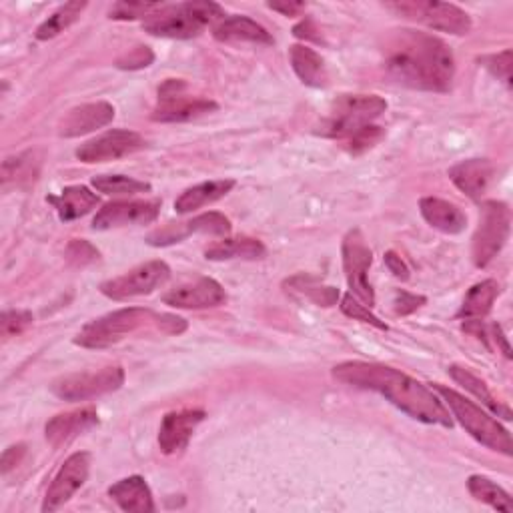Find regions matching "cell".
I'll list each match as a JSON object with an SVG mask.
<instances>
[{
    "instance_id": "obj_38",
    "label": "cell",
    "mask_w": 513,
    "mask_h": 513,
    "mask_svg": "<svg viewBox=\"0 0 513 513\" xmlns=\"http://www.w3.org/2000/svg\"><path fill=\"white\" fill-rule=\"evenodd\" d=\"M479 63L497 79H501L507 87H511V65H513V53L507 49L497 55L479 57Z\"/></svg>"
},
{
    "instance_id": "obj_3",
    "label": "cell",
    "mask_w": 513,
    "mask_h": 513,
    "mask_svg": "<svg viewBox=\"0 0 513 513\" xmlns=\"http://www.w3.org/2000/svg\"><path fill=\"white\" fill-rule=\"evenodd\" d=\"M185 331L187 321L183 317L145 307H125L87 323L75 337V343L85 349H107L139 333L181 335Z\"/></svg>"
},
{
    "instance_id": "obj_14",
    "label": "cell",
    "mask_w": 513,
    "mask_h": 513,
    "mask_svg": "<svg viewBox=\"0 0 513 513\" xmlns=\"http://www.w3.org/2000/svg\"><path fill=\"white\" fill-rule=\"evenodd\" d=\"M91 471V453L87 451H77L73 453L63 467L59 469V473L55 475L45 501H43V511L51 513L61 509L67 501H71V497L85 485L87 477Z\"/></svg>"
},
{
    "instance_id": "obj_17",
    "label": "cell",
    "mask_w": 513,
    "mask_h": 513,
    "mask_svg": "<svg viewBox=\"0 0 513 513\" xmlns=\"http://www.w3.org/2000/svg\"><path fill=\"white\" fill-rule=\"evenodd\" d=\"M165 305L175 309H213L227 303L223 285L211 277H199L193 283L179 285L163 297Z\"/></svg>"
},
{
    "instance_id": "obj_22",
    "label": "cell",
    "mask_w": 513,
    "mask_h": 513,
    "mask_svg": "<svg viewBox=\"0 0 513 513\" xmlns=\"http://www.w3.org/2000/svg\"><path fill=\"white\" fill-rule=\"evenodd\" d=\"M421 217L445 235H459L467 227V215L453 203L437 197H423L419 201Z\"/></svg>"
},
{
    "instance_id": "obj_42",
    "label": "cell",
    "mask_w": 513,
    "mask_h": 513,
    "mask_svg": "<svg viewBox=\"0 0 513 513\" xmlns=\"http://www.w3.org/2000/svg\"><path fill=\"white\" fill-rule=\"evenodd\" d=\"M67 259L77 267H85L99 259V249L85 239H73L67 247Z\"/></svg>"
},
{
    "instance_id": "obj_18",
    "label": "cell",
    "mask_w": 513,
    "mask_h": 513,
    "mask_svg": "<svg viewBox=\"0 0 513 513\" xmlns=\"http://www.w3.org/2000/svg\"><path fill=\"white\" fill-rule=\"evenodd\" d=\"M207 413L203 409H181L171 411L163 417L161 429H159V445L165 455H173L183 451L195 429L205 421Z\"/></svg>"
},
{
    "instance_id": "obj_35",
    "label": "cell",
    "mask_w": 513,
    "mask_h": 513,
    "mask_svg": "<svg viewBox=\"0 0 513 513\" xmlns=\"http://www.w3.org/2000/svg\"><path fill=\"white\" fill-rule=\"evenodd\" d=\"M39 161H35V153H23L19 157H9L3 165V185L9 187L11 183L21 185L23 181H35L39 169H35Z\"/></svg>"
},
{
    "instance_id": "obj_34",
    "label": "cell",
    "mask_w": 513,
    "mask_h": 513,
    "mask_svg": "<svg viewBox=\"0 0 513 513\" xmlns=\"http://www.w3.org/2000/svg\"><path fill=\"white\" fill-rule=\"evenodd\" d=\"M93 187L105 195H137L149 193L151 185L125 175H99L93 177Z\"/></svg>"
},
{
    "instance_id": "obj_6",
    "label": "cell",
    "mask_w": 513,
    "mask_h": 513,
    "mask_svg": "<svg viewBox=\"0 0 513 513\" xmlns=\"http://www.w3.org/2000/svg\"><path fill=\"white\" fill-rule=\"evenodd\" d=\"M385 111L387 101L377 95H343L333 103L317 133L327 139L347 141L361 129L373 125Z\"/></svg>"
},
{
    "instance_id": "obj_4",
    "label": "cell",
    "mask_w": 513,
    "mask_h": 513,
    "mask_svg": "<svg viewBox=\"0 0 513 513\" xmlns=\"http://www.w3.org/2000/svg\"><path fill=\"white\" fill-rule=\"evenodd\" d=\"M225 19V11L211 0H189V3L161 7L153 13L145 23L143 29L161 39H193L199 37L211 23Z\"/></svg>"
},
{
    "instance_id": "obj_39",
    "label": "cell",
    "mask_w": 513,
    "mask_h": 513,
    "mask_svg": "<svg viewBox=\"0 0 513 513\" xmlns=\"http://www.w3.org/2000/svg\"><path fill=\"white\" fill-rule=\"evenodd\" d=\"M33 315L29 311H5L3 319H0V331H3L5 339H11L15 335H21L33 325Z\"/></svg>"
},
{
    "instance_id": "obj_25",
    "label": "cell",
    "mask_w": 513,
    "mask_h": 513,
    "mask_svg": "<svg viewBox=\"0 0 513 513\" xmlns=\"http://www.w3.org/2000/svg\"><path fill=\"white\" fill-rule=\"evenodd\" d=\"M49 203L57 209L59 219L69 223L89 215L101 201L89 187L75 185V187L63 189L59 197H49Z\"/></svg>"
},
{
    "instance_id": "obj_26",
    "label": "cell",
    "mask_w": 513,
    "mask_h": 513,
    "mask_svg": "<svg viewBox=\"0 0 513 513\" xmlns=\"http://www.w3.org/2000/svg\"><path fill=\"white\" fill-rule=\"evenodd\" d=\"M289 61H291L295 75L301 79L303 85L313 87V89L327 87L329 77H327L325 61L321 59L319 53H315L307 45H293L289 49Z\"/></svg>"
},
{
    "instance_id": "obj_46",
    "label": "cell",
    "mask_w": 513,
    "mask_h": 513,
    "mask_svg": "<svg viewBox=\"0 0 513 513\" xmlns=\"http://www.w3.org/2000/svg\"><path fill=\"white\" fill-rule=\"evenodd\" d=\"M319 31H317V27H315V23L313 21H303L301 25H297L295 29H293V35L297 37V39H303V41H315V43H321V35H317Z\"/></svg>"
},
{
    "instance_id": "obj_44",
    "label": "cell",
    "mask_w": 513,
    "mask_h": 513,
    "mask_svg": "<svg viewBox=\"0 0 513 513\" xmlns=\"http://www.w3.org/2000/svg\"><path fill=\"white\" fill-rule=\"evenodd\" d=\"M25 453H27V445L25 443L11 445L9 449H5L3 457H0V469H3V473L7 475L11 469H15L23 461Z\"/></svg>"
},
{
    "instance_id": "obj_29",
    "label": "cell",
    "mask_w": 513,
    "mask_h": 513,
    "mask_svg": "<svg viewBox=\"0 0 513 513\" xmlns=\"http://www.w3.org/2000/svg\"><path fill=\"white\" fill-rule=\"evenodd\" d=\"M447 371H449L451 379H453L457 385H461L465 391H469L473 397H477L493 415H497V417H501V419H505V421H511V419H513V417H511V409H509L505 403H501V401H497V399L493 397V393L487 389V385H485L483 379H479V377L473 375L469 369L459 367V365H451Z\"/></svg>"
},
{
    "instance_id": "obj_37",
    "label": "cell",
    "mask_w": 513,
    "mask_h": 513,
    "mask_svg": "<svg viewBox=\"0 0 513 513\" xmlns=\"http://www.w3.org/2000/svg\"><path fill=\"white\" fill-rule=\"evenodd\" d=\"M341 311H343L347 317L355 319V321H363V323H367V325H373L375 329H381V331H387V329H389L387 323H383L377 315H373V313H371V307H367L363 301H359L353 293H349V295L343 297V301H341Z\"/></svg>"
},
{
    "instance_id": "obj_20",
    "label": "cell",
    "mask_w": 513,
    "mask_h": 513,
    "mask_svg": "<svg viewBox=\"0 0 513 513\" xmlns=\"http://www.w3.org/2000/svg\"><path fill=\"white\" fill-rule=\"evenodd\" d=\"M495 175V167L487 159H467L449 169V179L453 185L465 193L469 199H481L489 189Z\"/></svg>"
},
{
    "instance_id": "obj_48",
    "label": "cell",
    "mask_w": 513,
    "mask_h": 513,
    "mask_svg": "<svg viewBox=\"0 0 513 513\" xmlns=\"http://www.w3.org/2000/svg\"><path fill=\"white\" fill-rule=\"evenodd\" d=\"M487 331H489V335L495 339V343L501 347V351H503V355L507 357V359H511V347H509V343H507V337L503 335V331H501V327L497 325V323H493L491 327H487Z\"/></svg>"
},
{
    "instance_id": "obj_23",
    "label": "cell",
    "mask_w": 513,
    "mask_h": 513,
    "mask_svg": "<svg viewBox=\"0 0 513 513\" xmlns=\"http://www.w3.org/2000/svg\"><path fill=\"white\" fill-rule=\"evenodd\" d=\"M109 495L123 511H129V513H145V511L157 509L151 487L141 475H131L117 481L115 485L109 487Z\"/></svg>"
},
{
    "instance_id": "obj_5",
    "label": "cell",
    "mask_w": 513,
    "mask_h": 513,
    "mask_svg": "<svg viewBox=\"0 0 513 513\" xmlns=\"http://www.w3.org/2000/svg\"><path fill=\"white\" fill-rule=\"evenodd\" d=\"M433 391L443 397L447 409L451 411V415L461 423V427L481 445H485L491 451L503 453V455H511L513 453V443H511V435L509 431L497 421L493 419L487 411H483L479 405H475L473 401L465 399L463 395H459L457 391L435 383Z\"/></svg>"
},
{
    "instance_id": "obj_32",
    "label": "cell",
    "mask_w": 513,
    "mask_h": 513,
    "mask_svg": "<svg viewBox=\"0 0 513 513\" xmlns=\"http://www.w3.org/2000/svg\"><path fill=\"white\" fill-rule=\"evenodd\" d=\"M467 489L477 501H481V503H485V505H489L497 511H503V513L513 511V503H511L509 493L485 475H471L467 479Z\"/></svg>"
},
{
    "instance_id": "obj_12",
    "label": "cell",
    "mask_w": 513,
    "mask_h": 513,
    "mask_svg": "<svg viewBox=\"0 0 513 513\" xmlns=\"http://www.w3.org/2000/svg\"><path fill=\"white\" fill-rule=\"evenodd\" d=\"M373 263V253L359 229H351L343 239V271L351 293L367 307L375 305V293L369 285L367 273Z\"/></svg>"
},
{
    "instance_id": "obj_13",
    "label": "cell",
    "mask_w": 513,
    "mask_h": 513,
    "mask_svg": "<svg viewBox=\"0 0 513 513\" xmlns=\"http://www.w3.org/2000/svg\"><path fill=\"white\" fill-rule=\"evenodd\" d=\"M141 149H145V139L139 133L113 129V131H107V133L83 143L75 155L79 161L93 165V163H107V161L123 159Z\"/></svg>"
},
{
    "instance_id": "obj_16",
    "label": "cell",
    "mask_w": 513,
    "mask_h": 513,
    "mask_svg": "<svg viewBox=\"0 0 513 513\" xmlns=\"http://www.w3.org/2000/svg\"><path fill=\"white\" fill-rule=\"evenodd\" d=\"M161 201H117L105 205L93 219L95 231H109L127 225H149L157 221Z\"/></svg>"
},
{
    "instance_id": "obj_15",
    "label": "cell",
    "mask_w": 513,
    "mask_h": 513,
    "mask_svg": "<svg viewBox=\"0 0 513 513\" xmlns=\"http://www.w3.org/2000/svg\"><path fill=\"white\" fill-rule=\"evenodd\" d=\"M231 221L223 213H205L185 223H167L165 227L155 229L147 235V243L153 247H169L175 243H181L183 239L191 237L193 233L203 235H229L231 233Z\"/></svg>"
},
{
    "instance_id": "obj_21",
    "label": "cell",
    "mask_w": 513,
    "mask_h": 513,
    "mask_svg": "<svg viewBox=\"0 0 513 513\" xmlns=\"http://www.w3.org/2000/svg\"><path fill=\"white\" fill-rule=\"evenodd\" d=\"M99 425V415L95 409L87 407V409H77V411H69V413H61L55 415L47 427V439L51 445L59 447L63 443H69L71 439H75L77 435L93 429Z\"/></svg>"
},
{
    "instance_id": "obj_43",
    "label": "cell",
    "mask_w": 513,
    "mask_h": 513,
    "mask_svg": "<svg viewBox=\"0 0 513 513\" xmlns=\"http://www.w3.org/2000/svg\"><path fill=\"white\" fill-rule=\"evenodd\" d=\"M425 303H427V299L423 295H413V293H407V291H397L395 299H393V311L397 315H411L419 307H423Z\"/></svg>"
},
{
    "instance_id": "obj_2",
    "label": "cell",
    "mask_w": 513,
    "mask_h": 513,
    "mask_svg": "<svg viewBox=\"0 0 513 513\" xmlns=\"http://www.w3.org/2000/svg\"><path fill=\"white\" fill-rule=\"evenodd\" d=\"M385 71L403 87L447 93L455 77V61L441 39L403 29L385 41Z\"/></svg>"
},
{
    "instance_id": "obj_11",
    "label": "cell",
    "mask_w": 513,
    "mask_h": 513,
    "mask_svg": "<svg viewBox=\"0 0 513 513\" xmlns=\"http://www.w3.org/2000/svg\"><path fill=\"white\" fill-rule=\"evenodd\" d=\"M171 277V269L165 261H149L143 263L129 273L105 281L101 285V293L113 301H127L133 297L149 295L163 287Z\"/></svg>"
},
{
    "instance_id": "obj_8",
    "label": "cell",
    "mask_w": 513,
    "mask_h": 513,
    "mask_svg": "<svg viewBox=\"0 0 513 513\" xmlns=\"http://www.w3.org/2000/svg\"><path fill=\"white\" fill-rule=\"evenodd\" d=\"M511 229V211L501 201H485L481 205L479 227L473 235L471 257L475 267H487L507 243Z\"/></svg>"
},
{
    "instance_id": "obj_28",
    "label": "cell",
    "mask_w": 513,
    "mask_h": 513,
    "mask_svg": "<svg viewBox=\"0 0 513 513\" xmlns=\"http://www.w3.org/2000/svg\"><path fill=\"white\" fill-rule=\"evenodd\" d=\"M287 295L301 299V301H311L319 307H333L339 301V289L321 285L315 277L311 275H295L283 283Z\"/></svg>"
},
{
    "instance_id": "obj_19",
    "label": "cell",
    "mask_w": 513,
    "mask_h": 513,
    "mask_svg": "<svg viewBox=\"0 0 513 513\" xmlns=\"http://www.w3.org/2000/svg\"><path fill=\"white\" fill-rule=\"evenodd\" d=\"M113 119H115V107L105 101L81 105L71 109L65 115V119L59 125V135L65 139L83 137L107 127L109 123H113Z\"/></svg>"
},
{
    "instance_id": "obj_24",
    "label": "cell",
    "mask_w": 513,
    "mask_h": 513,
    "mask_svg": "<svg viewBox=\"0 0 513 513\" xmlns=\"http://www.w3.org/2000/svg\"><path fill=\"white\" fill-rule=\"evenodd\" d=\"M213 37L221 43H253V45H273L275 39L271 37V33L261 27L259 23L235 15V17H227L223 19L215 29H213Z\"/></svg>"
},
{
    "instance_id": "obj_31",
    "label": "cell",
    "mask_w": 513,
    "mask_h": 513,
    "mask_svg": "<svg viewBox=\"0 0 513 513\" xmlns=\"http://www.w3.org/2000/svg\"><path fill=\"white\" fill-rule=\"evenodd\" d=\"M497 297H499V283L493 279H485L467 291V295L457 311V317L459 319H483L493 309V303Z\"/></svg>"
},
{
    "instance_id": "obj_27",
    "label": "cell",
    "mask_w": 513,
    "mask_h": 513,
    "mask_svg": "<svg viewBox=\"0 0 513 513\" xmlns=\"http://www.w3.org/2000/svg\"><path fill=\"white\" fill-rule=\"evenodd\" d=\"M237 183L233 179H219V181H207V183H199L187 191L181 193V197L175 201V211L181 215L193 213L205 205H211L219 199H223L225 195H229L233 191Z\"/></svg>"
},
{
    "instance_id": "obj_47",
    "label": "cell",
    "mask_w": 513,
    "mask_h": 513,
    "mask_svg": "<svg viewBox=\"0 0 513 513\" xmlns=\"http://www.w3.org/2000/svg\"><path fill=\"white\" fill-rule=\"evenodd\" d=\"M267 7L275 13H281L283 17H299L307 9L305 3H269Z\"/></svg>"
},
{
    "instance_id": "obj_41",
    "label": "cell",
    "mask_w": 513,
    "mask_h": 513,
    "mask_svg": "<svg viewBox=\"0 0 513 513\" xmlns=\"http://www.w3.org/2000/svg\"><path fill=\"white\" fill-rule=\"evenodd\" d=\"M383 137H385V131L381 127L369 125V127L361 129L359 133H355L351 139H347V145H349L351 153L359 155V153H365V151L373 149Z\"/></svg>"
},
{
    "instance_id": "obj_36",
    "label": "cell",
    "mask_w": 513,
    "mask_h": 513,
    "mask_svg": "<svg viewBox=\"0 0 513 513\" xmlns=\"http://www.w3.org/2000/svg\"><path fill=\"white\" fill-rule=\"evenodd\" d=\"M163 5L161 3H117L109 11V19L113 21H137V19H149L153 13H157Z\"/></svg>"
},
{
    "instance_id": "obj_9",
    "label": "cell",
    "mask_w": 513,
    "mask_h": 513,
    "mask_svg": "<svg viewBox=\"0 0 513 513\" xmlns=\"http://www.w3.org/2000/svg\"><path fill=\"white\" fill-rule=\"evenodd\" d=\"M125 383V371L119 365H111L99 371L71 373L53 381L51 391L65 401H87L113 391H119Z\"/></svg>"
},
{
    "instance_id": "obj_1",
    "label": "cell",
    "mask_w": 513,
    "mask_h": 513,
    "mask_svg": "<svg viewBox=\"0 0 513 513\" xmlns=\"http://www.w3.org/2000/svg\"><path fill=\"white\" fill-rule=\"evenodd\" d=\"M333 377L345 385L381 393L397 409L421 423L453 427L449 409L439 395L399 369L381 363L343 361L333 367Z\"/></svg>"
},
{
    "instance_id": "obj_45",
    "label": "cell",
    "mask_w": 513,
    "mask_h": 513,
    "mask_svg": "<svg viewBox=\"0 0 513 513\" xmlns=\"http://www.w3.org/2000/svg\"><path fill=\"white\" fill-rule=\"evenodd\" d=\"M389 273H393V277L401 279V281H407L409 279V267L405 265V261L395 253V251H387L385 257H383Z\"/></svg>"
},
{
    "instance_id": "obj_40",
    "label": "cell",
    "mask_w": 513,
    "mask_h": 513,
    "mask_svg": "<svg viewBox=\"0 0 513 513\" xmlns=\"http://www.w3.org/2000/svg\"><path fill=\"white\" fill-rule=\"evenodd\" d=\"M155 63V53L145 47V45H139L135 49H131L129 53H125L123 57L117 59V69H123V71H141V69H147Z\"/></svg>"
},
{
    "instance_id": "obj_30",
    "label": "cell",
    "mask_w": 513,
    "mask_h": 513,
    "mask_svg": "<svg viewBox=\"0 0 513 513\" xmlns=\"http://www.w3.org/2000/svg\"><path fill=\"white\" fill-rule=\"evenodd\" d=\"M267 255L265 245L259 239L253 237H237V239H225L215 245H211L205 251V257L211 261H231V259H245V261H257Z\"/></svg>"
},
{
    "instance_id": "obj_7",
    "label": "cell",
    "mask_w": 513,
    "mask_h": 513,
    "mask_svg": "<svg viewBox=\"0 0 513 513\" xmlns=\"http://www.w3.org/2000/svg\"><path fill=\"white\" fill-rule=\"evenodd\" d=\"M387 11H393L399 17L417 21L433 31L449 35H467L471 31V19L465 11L449 3H433V0H397L387 3Z\"/></svg>"
},
{
    "instance_id": "obj_10",
    "label": "cell",
    "mask_w": 513,
    "mask_h": 513,
    "mask_svg": "<svg viewBox=\"0 0 513 513\" xmlns=\"http://www.w3.org/2000/svg\"><path fill=\"white\" fill-rule=\"evenodd\" d=\"M187 85L177 79H169L159 89V105L151 119L157 123H189L209 113H215L219 105L209 99H193L185 95Z\"/></svg>"
},
{
    "instance_id": "obj_33",
    "label": "cell",
    "mask_w": 513,
    "mask_h": 513,
    "mask_svg": "<svg viewBox=\"0 0 513 513\" xmlns=\"http://www.w3.org/2000/svg\"><path fill=\"white\" fill-rule=\"evenodd\" d=\"M87 9V3H67L59 11H55L39 29L37 39L39 41H51L65 33L71 25H75L81 17V13Z\"/></svg>"
}]
</instances>
